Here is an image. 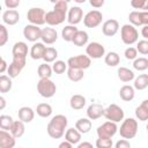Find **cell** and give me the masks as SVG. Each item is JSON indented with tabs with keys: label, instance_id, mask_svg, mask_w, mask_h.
I'll return each mask as SVG.
<instances>
[{
	"label": "cell",
	"instance_id": "cell-6",
	"mask_svg": "<svg viewBox=\"0 0 148 148\" xmlns=\"http://www.w3.org/2000/svg\"><path fill=\"white\" fill-rule=\"evenodd\" d=\"M108 120L114 121V123H119L121 120H124V110L117 105V104H110L109 106H106L104 109V114H103Z\"/></svg>",
	"mask_w": 148,
	"mask_h": 148
},
{
	"label": "cell",
	"instance_id": "cell-48",
	"mask_svg": "<svg viewBox=\"0 0 148 148\" xmlns=\"http://www.w3.org/2000/svg\"><path fill=\"white\" fill-rule=\"evenodd\" d=\"M114 147L116 148H131V143H130V141L127 139H124L123 138L121 140H119V141L116 142Z\"/></svg>",
	"mask_w": 148,
	"mask_h": 148
},
{
	"label": "cell",
	"instance_id": "cell-5",
	"mask_svg": "<svg viewBox=\"0 0 148 148\" xmlns=\"http://www.w3.org/2000/svg\"><path fill=\"white\" fill-rule=\"evenodd\" d=\"M37 91L44 98H51L57 91L56 83L51 79H39L37 83Z\"/></svg>",
	"mask_w": 148,
	"mask_h": 148
},
{
	"label": "cell",
	"instance_id": "cell-7",
	"mask_svg": "<svg viewBox=\"0 0 148 148\" xmlns=\"http://www.w3.org/2000/svg\"><path fill=\"white\" fill-rule=\"evenodd\" d=\"M45 10L43 8L39 7H32L28 10L27 13V18L31 24H36V25H43L44 23H46L45 20Z\"/></svg>",
	"mask_w": 148,
	"mask_h": 148
},
{
	"label": "cell",
	"instance_id": "cell-16",
	"mask_svg": "<svg viewBox=\"0 0 148 148\" xmlns=\"http://www.w3.org/2000/svg\"><path fill=\"white\" fill-rule=\"evenodd\" d=\"M104 109L102 104L99 103H92L87 109V117L91 120H97L104 114Z\"/></svg>",
	"mask_w": 148,
	"mask_h": 148
},
{
	"label": "cell",
	"instance_id": "cell-4",
	"mask_svg": "<svg viewBox=\"0 0 148 148\" xmlns=\"http://www.w3.org/2000/svg\"><path fill=\"white\" fill-rule=\"evenodd\" d=\"M120 37L124 44L132 45L139 40V31L133 24H124L120 28Z\"/></svg>",
	"mask_w": 148,
	"mask_h": 148
},
{
	"label": "cell",
	"instance_id": "cell-39",
	"mask_svg": "<svg viewBox=\"0 0 148 148\" xmlns=\"http://www.w3.org/2000/svg\"><path fill=\"white\" fill-rule=\"evenodd\" d=\"M133 67H134V69H136L139 72H143V71L148 69V59L146 57H139V58L134 59Z\"/></svg>",
	"mask_w": 148,
	"mask_h": 148
},
{
	"label": "cell",
	"instance_id": "cell-21",
	"mask_svg": "<svg viewBox=\"0 0 148 148\" xmlns=\"http://www.w3.org/2000/svg\"><path fill=\"white\" fill-rule=\"evenodd\" d=\"M119 96L123 101L131 102L135 96V88L130 84H125L119 89Z\"/></svg>",
	"mask_w": 148,
	"mask_h": 148
},
{
	"label": "cell",
	"instance_id": "cell-35",
	"mask_svg": "<svg viewBox=\"0 0 148 148\" xmlns=\"http://www.w3.org/2000/svg\"><path fill=\"white\" fill-rule=\"evenodd\" d=\"M13 87V82H12V77L9 75H5L2 74L0 76V92L5 94L8 92Z\"/></svg>",
	"mask_w": 148,
	"mask_h": 148
},
{
	"label": "cell",
	"instance_id": "cell-11",
	"mask_svg": "<svg viewBox=\"0 0 148 148\" xmlns=\"http://www.w3.org/2000/svg\"><path fill=\"white\" fill-rule=\"evenodd\" d=\"M40 35H42V29L39 28V25L30 23L23 28V36L28 42L36 43L40 38Z\"/></svg>",
	"mask_w": 148,
	"mask_h": 148
},
{
	"label": "cell",
	"instance_id": "cell-1",
	"mask_svg": "<svg viewBox=\"0 0 148 148\" xmlns=\"http://www.w3.org/2000/svg\"><path fill=\"white\" fill-rule=\"evenodd\" d=\"M67 3L68 2L60 0L57 3H54L53 10L46 12L45 20H46V23L50 27L59 25L65 20H67V13H68V5Z\"/></svg>",
	"mask_w": 148,
	"mask_h": 148
},
{
	"label": "cell",
	"instance_id": "cell-12",
	"mask_svg": "<svg viewBox=\"0 0 148 148\" xmlns=\"http://www.w3.org/2000/svg\"><path fill=\"white\" fill-rule=\"evenodd\" d=\"M86 53L91 59H101L105 56V47L98 42H91L87 45Z\"/></svg>",
	"mask_w": 148,
	"mask_h": 148
},
{
	"label": "cell",
	"instance_id": "cell-28",
	"mask_svg": "<svg viewBox=\"0 0 148 148\" xmlns=\"http://www.w3.org/2000/svg\"><path fill=\"white\" fill-rule=\"evenodd\" d=\"M91 119H89L88 117L87 118H80L76 123H75V127L79 132H81L82 134H87L90 132L91 130Z\"/></svg>",
	"mask_w": 148,
	"mask_h": 148
},
{
	"label": "cell",
	"instance_id": "cell-30",
	"mask_svg": "<svg viewBox=\"0 0 148 148\" xmlns=\"http://www.w3.org/2000/svg\"><path fill=\"white\" fill-rule=\"evenodd\" d=\"M77 30H79V29H77L75 25H73V24L66 25V27L62 28V30H61V37H62V39H64L65 42H72V40H73V37H74V35L76 34Z\"/></svg>",
	"mask_w": 148,
	"mask_h": 148
},
{
	"label": "cell",
	"instance_id": "cell-51",
	"mask_svg": "<svg viewBox=\"0 0 148 148\" xmlns=\"http://www.w3.org/2000/svg\"><path fill=\"white\" fill-rule=\"evenodd\" d=\"M8 69V66H7V62H6V60L2 58L1 59V66H0V74H3Z\"/></svg>",
	"mask_w": 148,
	"mask_h": 148
},
{
	"label": "cell",
	"instance_id": "cell-44",
	"mask_svg": "<svg viewBox=\"0 0 148 148\" xmlns=\"http://www.w3.org/2000/svg\"><path fill=\"white\" fill-rule=\"evenodd\" d=\"M136 50L140 54H148V39H141L136 42Z\"/></svg>",
	"mask_w": 148,
	"mask_h": 148
},
{
	"label": "cell",
	"instance_id": "cell-26",
	"mask_svg": "<svg viewBox=\"0 0 148 148\" xmlns=\"http://www.w3.org/2000/svg\"><path fill=\"white\" fill-rule=\"evenodd\" d=\"M87 101H86V97L83 95H80V94H75L71 97L69 99V105L73 110H81L84 108Z\"/></svg>",
	"mask_w": 148,
	"mask_h": 148
},
{
	"label": "cell",
	"instance_id": "cell-33",
	"mask_svg": "<svg viewBox=\"0 0 148 148\" xmlns=\"http://www.w3.org/2000/svg\"><path fill=\"white\" fill-rule=\"evenodd\" d=\"M104 62L110 67H116L120 62V57L117 52L110 51L104 56Z\"/></svg>",
	"mask_w": 148,
	"mask_h": 148
},
{
	"label": "cell",
	"instance_id": "cell-32",
	"mask_svg": "<svg viewBox=\"0 0 148 148\" xmlns=\"http://www.w3.org/2000/svg\"><path fill=\"white\" fill-rule=\"evenodd\" d=\"M67 76L72 82H79L83 79L84 73L83 69L80 68H74V67H68L67 69Z\"/></svg>",
	"mask_w": 148,
	"mask_h": 148
},
{
	"label": "cell",
	"instance_id": "cell-41",
	"mask_svg": "<svg viewBox=\"0 0 148 148\" xmlns=\"http://www.w3.org/2000/svg\"><path fill=\"white\" fill-rule=\"evenodd\" d=\"M13 123H14V120L10 116H8V114H1L0 116V128L1 130L9 131Z\"/></svg>",
	"mask_w": 148,
	"mask_h": 148
},
{
	"label": "cell",
	"instance_id": "cell-27",
	"mask_svg": "<svg viewBox=\"0 0 148 148\" xmlns=\"http://www.w3.org/2000/svg\"><path fill=\"white\" fill-rule=\"evenodd\" d=\"M88 39H89V36H88L87 31H84V30H77L76 34L73 37L72 43L75 46H84V45L88 44Z\"/></svg>",
	"mask_w": 148,
	"mask_h": 148
},
{
	"label": "cell",
	"instance_id": "cell-2",
	"mask_svg": "<svg viewBox=\"0 0 148 148\" xmlns=\"http://www.w3.org/2000/svg\"><path fill=\"white\" fill-rule=\"evenodd\" d=\"M68 120L64 114H56L51 118V120L47 124L46 131L47 134L52 139H60L65 134V130L67 127Z\"/></svg>",
	"mask_w": 148,
	"mask_h": 148
},
{
	"label": "cell",
	"instance_id": "cell-24",
	"mask_svg": "<svg viewBox=\"0 0 148 148\" xmlns=\"http://www.w3.org/2000/svg\"><path fill=\"white\" fill-rule=\"evenodd\" d=\"M135 117L140 121L148 120V99L142 101V103L135 109Z\"/></svg>",
	"mask_w": 148,
	"mask_h": 148
},
{
	"label": "cell",
	"instance_id": "cell-46",
	"mask_svg": "<svg viewBox=\"0 0 148 148\" xmlns=\"http://www.w3.org/2000/svg\"><path fill=\"white\" fill-rule=\"evenodd\" d=\"M8 30L5 24H0V46H3L8 40Z\"/></svg>",
	"mask_w": 148,
	"mask_h": 148
},
{
	"label": "cell",
	"instance_id": "cell-14",
	"mask_svg": "<svg viewBox=\"0 0 148 148\" xmlns=\"http://www.w3.org/2000/svg\"><path fill=\"white\" fill-rule=\"evenodd\" d=\"M119 30V22L114 18H110L106 20L103 25H102V32L103 35H105L106 37H112L114 36Z\"/></svg>",
	"mask_w": 148,
	"mask_h": 148
},
{
	"label": "cell",
	"instance_id": "cell-59",
	"mask_svg": "<svg viewBox=\"0 0 148 148\" xmlns=\"http://www.w3.org/2000/svg\"><path fill=\"white\" fill-rule=\"evenodd\" d=\"M146 130H147V132H148V124L146 125Z\"/></svg>",
	"mask_w": 148,
	"mask_h": 148
},
{
	"label": "cell",
	"instance_id": "cell-22",
	"mask_svg": "<svg viewBox=\"0 0 148 148\" xmlns=\"http://www.w3.org/2000/svg\"><path fill=\"white\" fill-rule=\"evenodd\" d=\"M117 74H118V77L120 81L127 83V82H131L135 79V74L132 69L127 68V67H119L118 71H117Z\"/></svg>",
	"mask_w": 148,
	"mask_h": 148
},
{
	"label": "cell",
	"instance_id": "cell-31",
	"mask_svg": "<svg viewBox=\"0 0 148 148\" xmlns=\"http://www.w3.org/2000/svg\"><path fill=\"white\" fill-rule=\"evenodd\" d=\"M52 73H53V69H52V66L49 65V62L40 64L37 68V74L39 79H50L52 76Z\"/></svg>",
	"mask_w": 148,
	"mask_h": 148
},
{
	"label": "cell",
	"instance_id": "cell-13",
	"mask_svg": "<svg viewBox=\"0 0 148 148\" xmlns=\"http://www.w3.org/2000/svg\"><path fill=\"white\" fill-rule=\"evenodd\" d=\"M83 18V12H82V8H80L79 6H73L72 8L68 9V13H67V22L69 24H73V25H76L79 24Z\"/></svg>",
	"mask_w": 148,
	"mask_h": 148
},
{
	"label": "cell",
	"instance_id": "cell-17",
	"mask_svg": "<svg viewBox=\"0 0 148 148\" xmlns=\"http://www.w3.org/2000/svg\"><path fill=\"white\" fill-rule=\"evenodd\" d=\"M15 136L6 130L0 131V147L1 148H13L15 147Z\"/></svg>",
	"mask_w": 148,
	"mask_h": 148
},
{
	"label": "cell",
	"instance_id": "cell-9",
	"mask_svg": "<svg viewBox=\"0 0 148 148\" xmlns=\"http://www.w3.org/2000/svg\"><path fill=\"white\" fill-rule=\"evenodd\" d=\"M117 132H118L117 123L111 121V120H108V121L103 123L96 130V133H97V136L98 138H110L111 139V138L114 136V134Z\"/></svg>",
	"mask_w": 148,
	"mask_h": 148
},
{
	"label": "cell",
	"instance_id": "cell-47",
	"mask_svg": "<svg viewBox=\"0 0 148 148\" xmlns=\"http://www.w3.org/2000/svg\"><path fill=\"white\" fill-rule=\"evenodd\" d=\"M20 2L21 0H3V3L5 6L8 8V9H15L20 6Z\"/></svg>",
	"mask_w": 148,
	"mask_h": 148
},
{
	"label": "cell",
	"instance_id": "cell-37",
	"mask_svg": "<svg viewBox=\"0 0 148 148\" xmlns=\"http://www.w3.org/2000/svg\"><path fill=\"white\" fill-rule=\"evenodd\" d=\"M130 23L133 24L134 27H142V16H141V10H133L128 15Z\"/></svg>",
	"mask_w": 148,
	"mask_h": 148
},
{
	"label": "cell",
	"instance_id": "cell-10",
	"mask_svg": "<svg viewBox=\"0 0 148 148\" xmlns=\"http://www.w3.org/2000/svg\"><path fill=\"white\" fill-rule=\"evenodd\" d=\"M102 20H103V14L99 10L94 9L88 12L83 16V24L87 28H96L102 23Z\"/></svg>",
	"mask_w": 148,
	"mask_h": 148
},
{
	"label": "cell",
	"instance_id": "cell-3",
	"mask_svg": "<svg viewBox=\"0 0 148 148\" xmlns=\"http://www.w3.org/2000/svg\"><path fill=\"white\" fill-rule=\"evenodd\" d=\"M119 134L124 139H133L138 133V121L134 118H126L123 120L120 128H118Z\"/></svg>",
	"mask_w": 148,
	"mask_h": 148
},
{
	"label": "cell",
	"instance_id": "cell-50",
	"mask_svg": "<svg viewBox=\"0 0 148 148\" xmlns=\"http://www.w3.org/2000/svg\"><path fill=\"white\" fill-rule=\"evenodd\" d=\"M104 2H105V0H89L90 6L94 8H101L104 5Z\"/></svg>",
	"mask_w": 148,
	"mask_h": 148
},
{
	"label": "cell",
	"instance_id": "cell-34",
	"mask_svg": "<svg viewBox=\"0 0 148 148\" xmlns=\"http://www.w3.org/2000/svg\"><path fill=\"white\" fill-rule=\"evenodd\" d=\"M36 112L42 118H47L52 114V106L49 103H39L36 108Z\"/></svg>",
	"mask_w": 148,
	"mask_h": 148
},
{
	"label": "cell",
	"instance_id": "cell-40",
	"mask_svg": "<svg viewBox=\"0 0 148 148\" xmlns=\"http://www.w3.org/2000/svg\"><path fill=\"white\" fill-rule=\"evenodd\" d=\"M52 69L56 74H62V73L67 72L68 65H67V62H65L62 60H56L52 65Z\"/></svg>",
	"mask_w": 148,
	"mask_h": 148
},
{
	"label": "cell",
	"instance_id": "cell-19",
	"mask_svg": "<svg viewBox=\"0 0 148 148\" xmlns=\"http://www.w3.org/2000/svg\"><path fill=\"white\" fill-rule=\"evenodd\" d=\"M17 116H18V119L22 120L23 123L28 124V123H31L35 118V111L30 108V106H22L18 109L17 111Z\"/></svg>",
	"mask_w": 148,
	"mask_h": 148
},
{
	"label": "cell",
	"instance_id": "cell-42",
	"mask_svg": "<svg viewBox=\"0 0 148 148\" xmlns=\"http://www.w3.org/2000/svg\"><path fill=\"white\" fill-rule=\"evenodd\" d=\"M23 69V67L22 66H20V65H17V64H15L14 61H12L10 62V65L8 66V69H7V73H8V75L12 77V79H15V77H17L18 76V74L21 73V71Z\"/></svg>",
	"mask_w": 148,
	"mask_h": 148
},
{
	"label": "cell",
	"instance_id": "cell-49",
	"mask_svg": "<svg viewBox=\"0 0 148 148\" xmlns=\"http://www.w3.org/2000/svg\"><path fill=\"white\" fill-rule=\"evenodd\" d=\"M146 0H131V6L134 9H142Z\"/></svg>",
	"mask_w": 148,
	"mask_h": 148
},
{
	"label": "cell",
	"instance_id": "cell-20",
	"mask_svg": "<svg viewBox=\"0 0 148 148\" xmlns=\"http://www.w3.org/2000/svg\"><path fill=\"white\" fill-rule=\"evenodd\" d=\"M45 44L42 42H36L32 44L31 49H30V57L34 59V60H39V59H43V56H44V52H45Z\"/></svg>",
	"mask_w": 148,
	"mask_h": 148
},
{
	"label": "cell",
	"instance_id": "cell-23",
	"mask_svg": "<svg viewBox=\"0 0 148 148\" xmlns=\"http://www.w3.org/2000/svg\"><path fill=\"white\" fill-rule=\"evenodd\" d=\"M81 135H82V133L79 132V131L76 130V127H75V128H74V127H71V128H68V130L65 132V140L69 141V142L73 143L74 146H75V145L77 146V143L81 141Z\"/></svg>",
	"mask_w": 148,
	"mask_h": 148
},
{
	"label": "cell",
	"instance_id": "cell-36",
	"mask_svg": "<svg viewBox=\"0 0 148 148\" xmlns=\"http://www.w3.org/2000/svg\"><path fill=\"white\" fill-rule=\"evenodd\" d=\"M133 87L136 90H143L148 87V74H140L134 79Z\"/></svg>",
	"mask_w": 148,
	"mask_h": 148
},
{
	"label": "cell",
	"instance_id": "cell-25",
	"mask_svg": "<svg viewBox=\"0 0 148 148\" xmlns=\"http://www.w3.org/2000/svg\"><path fill=\"white\" fill-rule=\"evenodd\" d=\"M12 53H13V57H24V58H27V56H28V45H27V43L16 42L13 45Z\"/></svg>",
	"mask_w": 148,
	"mask_h": 148
},
{
	"label": "cell",
	"instance_id": "cell-53",
	"mask_svg": "<svg viewBox=\"0 0 148 148\" xmlns=\"http://www.w3.org/2000/svg\"><path fill=\"white\" fill-rule=\"evenodd\" d=\"M141 35H142V37L145 39H148V24L142 25V28H141Z\"/></svg>",
	"mask_w": 148,
	"mask_h": 148
},
{
	"label": "cell",
	"instance_id": "cell-58",
	"mask_svg": "<svg viewBox=\"0 0 148 148\" xmlns=\"http://www.w3.org/2000/svg\"><path fill=\"white\" fill-rule=\"evenodd\" d=\"M50 1H51L52 3H57V2H58V1H60V0H50Z\"/></svg>",
	"mask_w": 148,
	"mask_h": 148
},
{
	"label": "cell",
	"instance_id": "cell-45",
	"mask_svg": "<svg viewBox=\"0 0 148 148\" xmlns=\"http://www.w3.org/2000/svg\"><path fill=\"white\" fill-rule=\"evenodd\" d=\"M124 56L127 60H134L138 58V50L136 47H132V46H128L125 52H124Z\"/></svg>",
	"mask_w": 148,
	"mask_h": 148
},
{
	"label": "cell",
	"instance_id": "cell-38",
	"mask_svg": "<svg viewBox=\"0 0 148 148\" xmlns=\"http://www.w3.org/2000/svg\"><path fill=\"white\" fill-rule=\"evenodd\" d=\"M57 57H58V51L54 47L49 46V47L45 49V52H44V56H43V60L45 62H54Z\"/></svg>",
	"mask_w": 148,
	"mask_h": 148
},
{
	"label": "cell",
	"instance_id": "cell-29",
	"mask_svg": "<svg viewBox=\"0 0 148 148\" xmlns=\"http://www.w3.org/2000/svg\"><path fill=\"white\" fill-rule=\"evenodd\" d=\"M24 124H25V123H23V121L20 120V119H18V120H14V123H13V125H12L9 132H10L16 139L21 138V136L24 134V131H25Z\"/></svg>",
	"mask_w": 148,
	"mask_h": 148
},
{
	"label": "cell",
	"instance_id": "cell-54",
	"mask_svg": "<svg viewBox=\"0 0 148 148\" xmlns=\"http://www.w3.org/2000/svg\"><path fill=\"white\" fill-rule=\"evenodd\" d=\"M86 147H88V148H91L92 147V143H90V142H79L77 143V148H86Z\"/></svg>",
	"mask_w": 148,
	"mask_h": 148
},
{
	"label": "cell",
	"instance_id": "cell-57",
	"mask_svg": "<svg viewBox=\"0 0 148 148\" xmlns=\"http://www.w3.org/2000/svg\"><path fill=\"white\" fill-rule=\"evenodd\" d=\"M74 2H76V3H84L87 0H73Z\"/></svg>",
	"mask_w": 148,
	"mask_h": 148
},
{
	"label": "cell",
	"instance_id": "cell-56",
	"mask_svg": "<svg viewBox=\"0 0 148 148\" xmlns=\"http://www.w3.org/2000/svg\"><path fill=\"white\" fill-rule=\"evenodd\" d=\"M142 10H148V0H146V2H145V5H143Z\"/></svg>",
	"mask_w": 148,
	"mask_h": 148
},
{
	"label": "cell",
	"instance_id": "cell-55",
	"mask_svg": "<svg viewBox=\"0 0 148 148\" xmlns=\"http://www.w3.org/2000/svg\"><path fill=\"white\" fill-rule=\"evenodd\" d=\"M6 106V99L3 96H0V110H3Z\"/></svg>",
	"mask_w": 148,
	"mask_h": 148
},
{
	"label": "cell",
	"instance_id": "cell-52",
	"mask_svg": "<svg viewBox=\"0 0 148 148\" xmlns=\"http://www.w3.org/2000/svg\"><path fill=\"white\" fill-rule=\"evenodd\" d=\"M73 146H74V145L71 143V142L67 141V140H65V141H62V142L59 143V148H72Z\"/></svg>",
	"mask_w": 148,
	"mask_h": 148
},
{
	"label": "cell",
	"instance_id": "cell-60",
	"mask_svg": "<svg viewBox=\"0 0 148 148\" xmlns=\"http://www.w3.org/2000/svg\"><path fill=\"white\" fill-rule=\"evenodd\" d=\"M62 1H66V2H69V1H72V0H62Z\"/></svg>",
	"mask_w": 148,
	"mask_h": 148
},
{
	"label": "cell",
	"instance_id": "cell-15",
	"mask_svg": "<svg viewBox=\"0 0 148 148\" xmlns=\"http://www.w3.org/2000/svg\"><path fill=\"white\" fill-rule=\"evenodd\" d=\"M40 39L44 44L51 45L53 43L57 42L58 39V32L54 28L52 27H46L44 29H42V35H40Z\"/></svg>",
	"mask_w": 148,
	"mask_h": 148
},
{
	"label": "cell",
	"instance_id": "cell-43",
	"mask_svg": "<svg viewBox=\"0 0 148 148\" xmlns=\"http://www.w3.org/2000/svg\"><path fill=\"white\" fill-rule=\"evenodd\" d=\"M95 146L97 148H111L113 146V142H112V139L110 138H98L96 140Z\"/></svg>",
	"mask_w": 148,
	"mask_h": 148
},
{
	"label": "cell",
	"instance_id": "cell-8",
	"mask_svg": "<svg viewBox=\"0 0 148 148\" xmlns=\"http://www.w3.org/2000/svg\"><path fill=\"white\" fill-rule=\"evenodd\" d=\"M68 67H74V68H80V69H87L91 65V58L87 54H79L68 58L67 60Z\"/></svg>",
	"mask_w": 148,
	"mask_h": 148
},
{
	"label": "cell",
	"instance_id": "cell-18",
	"mask_svg": "<svg viewBox=\"0 0 148 148\" xmlns=\"http://www.w3.org/2000/svg\"><path fill=\"white\" fill-rule=\"evenodd\" d=\"M20 21V14L16 9H7L2 13V22L7 25H15Z\"/></svg>",
	"mask_w": 148,
	"mask_h": 148
}]
</instances>
